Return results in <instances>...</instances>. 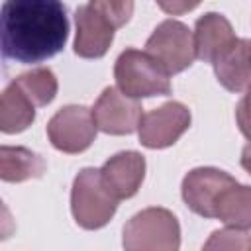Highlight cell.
<instances>
[{"label":"cell","mask_w":251,"mask_h":251,"mask_svg":"<svg viewBox=\"0 0 251 251\" xmlns=\"http://www.w3.org/2000/svg\"><path fill=\"white\" fill-rule=\"evenodd\" d=\"M155 2L163 12H167L171 16H180V14L194 10L202 0H155Z\"/></svg>","instance_id":"21"},{"label":"cell","mask_w":251,"mask_h":251,"mask_svg":"<svg viewBox=\"0 0 251 251\" xmlns=\"http://www.w3.org/2000/svg\"><path fill=\"white\" fill-rule=\"evenodd\" d=\"M0 37L6 59L29 65L47 61L69 39L67 8L61 0H4Z\"/></svg>","instance_id":"1"},{"label":"cell","mask_w":251,"mask_h":251,"mask_svg":"<svg viewBox=\"0 0 251 251\" xmlns=\"http://www.w3.org/2000/svg\"><path fill=\"white\" fill-rule=\"evenodd\" d=\"M212 67L218 82L229 92H245L251 88V39L235 37Z\"/></svg>","instance_id":"12"},{"label":"cell","mask_w":251,"mask_h":251,"mask_svg":"<svg viewBox=\"0 0 251 251\" xmlns=\"http://www.w3.org/2000/svg\"><path fill=\"white\" fill-rule=\"evenodd\" d=\"M235 120H237L239 131L247 139H251V88H247L243 98L239 100V104L235 108Z\"/></svg>","instance_id":"20"},{"label":"cell","mask_w":251,"mask_h":251,"mask_svg":"<svg viewBox=\"0 0 251 251\" xmlns=\"http://www.w3.org/2000/svg\"><path fill=\"white\" fill-rule=\"evenodd\" d=\"M96 126L108 135H129L139 127L143 108L137 98L124 94L116 86H108L92 108Z\"/></svg>","instance_id":"9"},{"label":"cell","mask_w":251,"mask_h":251,"mask_svg":"<svg viewBox=\"0 0 251 251\" xmlns=\"http://www.w3.org/2000/svg\"><path fill=\"white\" fill-rule=\"evenodd\" d=\"M116 210L118 198L106 188L100 169H80L71 188V212L75 222L84 229H100L114 218Z\"/></svg>","instance_id":"2"},{"label":"cell","mask_w":251,"mask_h":251,"mask_svg":"<svg viewBox=\"0 0 251 251\" xmlns=\"http://www.w3.org/2000/svg\"><path fill=\"white\" fill-rule=\"evenodd\" d=\"M145 51L169 75H178L186 71L196 59L194 33L178 20H165L149 35Z\"/></svg>","instance_id":"5"},{"label":"cell","mask_w":251,"mask_h":251,"mask_svg":"<svg viewBox=\"0 0 251 251\" xmlns=\"http://www.w3.org/2000/svg\"><path fill=\"white\" fill-rule=\"evenodd\" d=\"M237 180L222 169L198 167L182 178V200L184 204L202 218H216V206L222 194Z\"/></svg>","instance_id":"8"},{"label":"cell","mask_w":251,"mask_h":251,"mask_svg":"<svg viewBox=\"0 0 251 251\" xmlns=\"http://www.w3.org/2000/svg\"><path fill=\"white\" fill-rule=\"evenodd\" d=\"M216 218L237 229H251V186L231 184L216 206Z\"/></svg>","instance_id":"16"},{"label":"cell","mask_w":251,"mask_h":251,"mask_svg":"<svg viewBox=\"0 0 251 251\" xmlns=\"http://www.w3.org/2000/svg\"><path fill=\"white\" fill-rule=\"evenodd\" d=\"M233 41H235V33L226 16L218 12H208L196 20L194 47H196V57L200 61L214 63Z\"/></svg>","instance_id":"13"},{"label":"cell","mask_w":251,"mask_h":251,"mask_svg":"<svg viewBox=\"0 0 251 251\" xmlns=\"http://www.w3.org/2000/svg\"><path fill=\"white\" fill-rule=\"evenodd\" d=\"M76 37H75V53L82 59H100L108 53L116 27L90 4H82L75 14Z\"/></svg>","instance_id":"10"},{"label":"cell","mask_w":251,"mask_h":251,"mask_svg":"<svg viewBox=\"0 0 251 251\" xmlns=\"http://www.w3.org/2000/svg\"><path fill=\"white\" fill-rule=\"evenodd\" d=\"M241 167L251 175V143H247L241 151Z\"/></svg>","instance_id":"22"},{"label":"cell","mask_w":251,"mask_h":251,"mask_svg":"<svg viewBox=\"0 0 251 251\" xmlns=\"http://www.w3.org/2000/svg\"><path fill=\"white\" fill-rule=\"evenodd\" d=\"M169 73L147 53L139 49H126L114 65V78L118 88L131 98H151L171 94Z\"/></svg>","instance_id":"3"},{"label":"cell","mask_w":251,"mask_h":251,"mask_svg":"<svg viewBox=\"0 0 251 251\" xmlns=\"http://www.w3.org/2000/svg\"><path fill=\"white\" fill-rule=\"evenodd\" d=\"M47 165L45 159L25 147H0V178L4 182H24L43 176Z\"/></svg>","instance_id":"15"},{"label":"cell","mask_w":251,"mask_h":251,"mask_svg":"<svg viewBox=\"0 0 251 251\" xmlns=\"http://www.w3.org/2000/svg\"><path fill=\"white\" fill-rule=\"evenodd\" d=\"M204 249H251V235L245 229L226 227L216 229L204 243Z\"/></svg>","instance_id":"19"},{"label":"cell","mask_w":251,"mask_h":251,"mask_svg":"<svg viewBox=\"0 0 251 251\" xmlns=\"http://www.w3.org/2000/svg\"><path fill=\"white\" fill-rule=\"evenodd\" d=\"M14 82L31 98V102L35 106L51 104L53 98L57 96V90H59L57 76L47 67H37V69H31L27 73H22L14 78Z\"/></svg>","instance_id":"17"},{"label":"cell","mask_w":251,"mask_h":251,"mask_svg":"<svg viewBox=\"0 0 251 251\" xmlns=\"http://www.w3.org/2000/svg\"><path fill=\"white\" fill-rule=\"evenodd\" d=\"M96 120L90 108L69 104L57 110L47 124V137L51 145L63 153H82L96 139Z\"/></svg>","instance_id":"6"},{"label":"cell","mask_w":251,"mask_h":251,"mask_svg":"<svg viewBox=\"0 0 251 251\" xmlns=\"http://www.w3.org/2000/svg\"><path fill=\"white\" fill-rule=\"evenodd\" d=\"M190 127V110L176 100L143 114L137 135L139 143L147 149H165L178 141V137Z\"/></svg>","instance_id":"7"},{"label":"cell","mask_w":251,"mask_h":251,"mask_svg":"<svg viewBox=\"0 0 251 251\" xmlns=\"http://www.w3.org/2000/svg\"><path fill=\"white\" fill-rule=\"evenodd\" d=\"M145 157L137 151H120L110 157L102 169V180L106 188L118 198L126 200L137 194L145 178Z\"/></svg>","instance_id":"11"},{"label":"cell","mask_w":251,"mask_h":251,"mask_svg":"<svg viewBox=\"0 0 251 251\" xmlns=\"http://www.w3.org/2000/svg\"><path fill=\"white\" fill-rule=\"evenodd\" d=\"M124 247L127 251H176L180 247V226L167 208H145L124 226Z\"/></svg>","instance_id":"4"},{"label":"cell","mask_w":251,"mask_h":251,"mask_svg":"<svg viewBox=\"0 0 251 251\" xmlns=\"http://www.w3.org/2000/svg\"><path fill=\"white\" fill-rule=\"evenodd\" d=\"M35 104L31 98L12 80L0 100V129L2 133H20L27 129L35 120Z\"/></svg>","instance_id":"14"},{"label":"cell","mask_w":251,"mask_h":251,"mask_svg":"<svg viewBox=\"0 0 251 251\" xmlns=\"http://www.w3.org/2000/svg\"><path fill=\"white\" fill-rule=\"evenodd\" d=\"M88 4L100 12L116 29L126 25L133 14V0H88Z\"/></svg>","instance_id":"18"}]
</instances>
